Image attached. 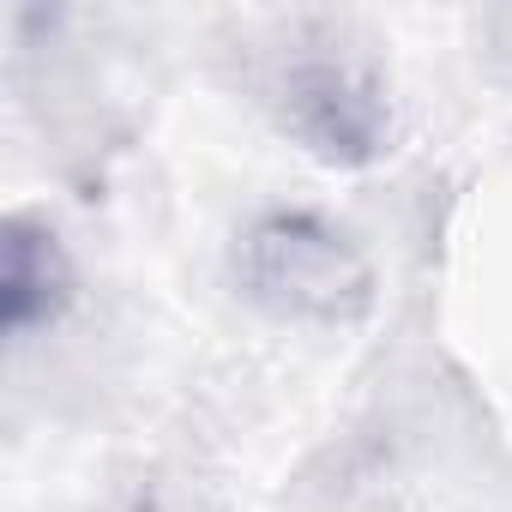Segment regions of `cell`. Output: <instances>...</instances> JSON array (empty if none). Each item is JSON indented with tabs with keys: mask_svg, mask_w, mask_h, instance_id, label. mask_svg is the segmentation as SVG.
Here are the masks:
<instances>
[{
	"mask_svg": "<svg viewBox=\"0 0 512 512\" xmlns=\"http://www.w3.org/2000/svg\"><path fill=\"white\" fill-rule=\"evenodd\" d=\"M73 260L61 235L43 223V217H7L0 229V314H7V332L13 338H31L43 326H55L67 308H73Z\"/></svg>",
	"mask_w": 512,
	"mask_h": 512,
	"instance_id": "cell-3",
	"label": "cell"
},
{
	"mask_svg": "<svg viewBox=\"0 0 512 512\" xmlns=\"http://www.w3.org/2000/svg\"><path fill=\"white\" fill-rule=\"evenodd\" d=\"M235 278L247 302L278 320L356 326L374 308V266L362 247L314 211H266L235 241Z\"/></svg>",
	"mask_w": 512,
	"mask_h": 512,
	"instance_id": "cell-1",
	"label": "cell"
},
{
	"mask_svg": "<svg viewBox=\"0 0 512 512\" xmlns=\"http://www.w3.org/2000/svg\"><path fill=\"white\" fill-rule=\"evenodd\" d=\"M284 133L320 163H374L392 139V91L356 55H296L272 85Z\"/></svg>",
	"mask_w": 512,
	"mask_h": 512,
	"instance_id": "cell-2",
	"label": "cell"
}]
</instances>
